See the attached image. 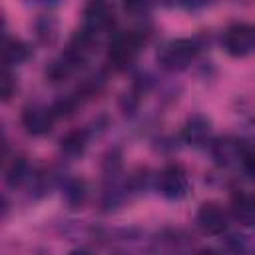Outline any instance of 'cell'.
I'll return each mask as SVG.
<instances>
[{"mask_svg":"<svg viewBox=\"0 0 255 255\" xmlns=\"http://www.w3.org/2000/svg\"><path fill=\"white\" fill-rule=\"evenodd\" d=\"M139 52V36L133 32H120L112 38L108 48V62L116 68H128Z\"/></svg>","mask_w":255,"mask_h":255,"instance_id":"cell-2","label":"cell"},{"mask_svg":"<svg viewBox=\"0 0 255 255\" xmlns=\"http://www.w3.org/2000/svg\"><path fill=\"white\" fill-rule=\"evenodd\" d=\"M223 46L235 58H243V56L255 52V26L245 24V22L231 24L225 30Z\"/></svg>","mask_w":255,"mask_h":255,"instance_id":"cell-3","label":"cell"},{"mask_svg":"<svg viewBox=\"0 0 255 255\" xmlns=\"http://www.w3.org/2000/svg\"><path fill=\"white\" fill-rule=\"evenodd\" d=\"M114 22L112 16V8L104 2H92L86 6L84 10V32L90 34L92 38H96L98 34H102L104 30H108Z\"/></svg>","mask_w":255,"mask_h":255,"instance_id":"cell-7","label":"cell"},{"mask_svg":"<svg viewBox=\"0 0 255 255\" xmlns=\"http://www.w3.org/2000/svg\"><path fill=\"white\" fill-rule=\"evenodd\" d=\"M26 177H28V163H26L24 159H16V161L10 165L8 173H6V181H8L12 187H16V185H22V183L26 181Z\"/></svg>","mask_w":255,"mask_h":255,"instance_id":"cell-13","label":"cell"},{"mask_svg":"<svg viewBox=\"0 0 255 255\" xmlns=\"http://www.w3.org/2000/svg\"><path fill=\"white\" fill-rule=\"evenodd\" d=\"M54 118L56 114L52 108H46L42 104H30L22 112V126L32 135H44L52 129Z\"/></svg>","mask_w":255,"mask_h":255,"instance_id":"cell-6","label":"cell"},{"mask_svg":"<svg viewBox=\"0 0 255 255\" xmlns=\"http://www.w3.org/2000/svg\"><path fill=\"white\" fill-rule=\"evenodd\" d=\"M197 56V44L193 40H187V38H175V40H169L165 42L161 48H159V54H157V62L163 70H169V72H177V70H183L187 68L193 58Z\"/></svg>","mask_w":255,"mask_h":255,"instance_id":"cell-1","label":"cell"},{"mask_svg":"<svg viewBox=\"0 0 255 255\" xmlns=\"http://www.w3.org/2000/svg\"><path fill=\"white\" fill-rule=\"evenodd\" d=\"M86 143H88V133L84 129H72L60 139V147L68 155H80L86 149Z\"/></svg>","mask_w":255,"mask_h":255,"instance_id":"cell-12","label":"cell"},{"mask_svg":"<svg viewBox=\"0 0 255 255\" xmlns=\"http://www.w3.org/2000/svg\"><path fill=\"white\" fill-rule=\"evenodd\" d=\"M30 58V48L26 42L18 38H8L4 42V64L8 66H18Z\"/></svg>","mask_w":255,"mask_h":255,"instance_id":"cell-11","label":"cell"},{"mask_svg":"<svg viewBox=\"0 0 255 255\" xmlns=\"http://www.w3.org/2000/svg\"><path fill=\"white\" fill-rule=\"evenodd\" d=\"M209 131H211V122L205 116H201V114H195V116L187 118V122L183 126L185 141L189 145H195V147H199V145H203L207 141Z\"/></svg>","mask_w":255,"mask_h":255,"instance_id":"cell-8","label":"cell"},{"mask_svg":"<svg viewBox=\"0 0 255 255\" xmlns=\"http://www.w3.org/2000/svg\"><path fill=\"white\" fill-rule=\"evenodd\" d=\"M70 255H94L92 251H88V249H74Z\"/></svg>","mask_w":255,"mask_h":255,"instance_id":"cell-16","label":"cell"},{"mask_svg":"<svg viewBox=\"0 0 255 255\" xmlns=\"http://www.w3.org/2000/svg\"><path fill=\"white\" fill-rule=\"evenodd\" d=\"M241 141L235 137H221L217 141H213L211 145V153L215 157V161L219 165H229L235 159H239V155H245V151L239 145Z\"/></svg>","mask_w":255,"mask_h":255,"instance_id":"cell-10","label":"cell"},{"mask_svg":"<svg viewBox=\"0 0 255 255\" xmlns=\"http://www.w3.org/2000/svg\"><path fill=\"white\" fill-rule=\"evenodd\" d=\"M197 255H221V253H217L215 249H203V251H199Z\"/></svg>","mask_w":255,"mask_h":255,"instance_id":"cell-17","label":"cell"},{"mask_svg":"<svg viewBox=\"0 0 255 255\" xmlns=\"http://www.w3.org/2000/svg\"><path fill=\"white\" fill-rule=\"evenodd\" d=\"M0 88H2V100H10V98H12V94L16 92V80H14V76L10 74V70H8V68H4V72H2Z\"/></svg>","mask_w":255,"mask_h":255,"instance_id":"cell-14","label":"cell"},{"mask_svg":"<svg viewBox=\"0 0 255 255\" xmlns=\"http://www.w3.org/2000/svg\"><path fill=\"white\" fill-rule=\"evenodd\" d=\"M243 163H245V171L255 179V147L247 149L243 155Z\"/></svg>","mask_w":255,"mask_h":255,"instance_id":"cell-15","label":"cell"},{"mask_svg":"<svg viewBox=\"0 0 255 255\" xmlns=\"http://www.w3.org/2000/svg\"><path fill=\"white\" fill-rule=\"evenodd\" d=\"M195 221H197V227H199L205 235H219V233H223V231L227 229V225H229V215H227V211H225L219 203L207 201V203H203V205L199 207Z\"/></svg>","mask_w":255,"mask_h":255,"instance_id":"cell-5","label":"cell"},{"mask_svg":"<svg viewBox=\"0 0 255 255\" xmlns=\"http://www.w3.org/2000/svg\"><path fill=\"white\" fill-rule=\"evenodd\" d=\"M231 213L243 225H255V193H235L231 199Z\"/></svg>","mask_w":255,"mask_h":255,"instance_id":"cell-9","label":"cell"},{"mask_svg":"<svg viewBox=\"0 0 255 255\" xmlns=\"http://www.w3.org/2000/svg\"><path fill=\"white\" fill-rule=\"evenodd\" d=\"M157 189L165 199H181L189 189V179L181 165L169 163L157 175Z\"/></svg>","mask_w":255,"mask_h":255,"instance_id":"cell-4","label":"cell"}]
</instances>
